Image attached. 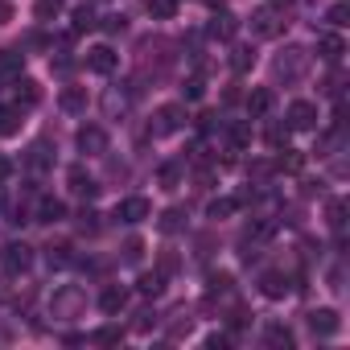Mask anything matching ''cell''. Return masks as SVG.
<instances>
[{
    "mask_svg": "<svg viewBox=\"0 0 350 350\" xmlns=\"http://www.w3.org/2000/svg\"><path fill=\"white\" fill-rule=\"evenodd\" d=\"M305 70H309V54H305L301 46H288V50L276 58V75H280L284 83H297V79H305Z\"/></svg>",
    "mask_w": 350,
    "mask_h": 350,
    "instance_id": "6da1fadb",
    "label": "cell"
},
{
    "mask_svg": "<svg viewBox=\"0 0 350 350\" xmlns=\"http://www.w3.org/2000/svg\"><path fill=\"white\" fill-rule=\"evenodd\" d=\"M83 305H87V297H83V288H75V284L58 288V293H54V301H50L54 317H79V313H83Z\"/></svg>",
    "mask_w": 350,
    "mask_h": 350,
    "instance_id": "7a4b0ae2",
    "label": "cell"
},
{
    "mask_svg": "<svg viewBox=\"0 0 350 350\" xmlns=\"http://www.w3.org/2000/svg\"><path fill=\"white\" fill-rule=\"evenodd\" d=\"M186 124V107L182 103H165L157 111V124H152V136H169V132H178Z\"/></svg>",
    "mask_w": 350,
    "mask_h": 350,
    "instance_id": "3957f363",
    "label": "cell"
},
{
    "mask_svg": "<svg viewBox=\"0 0 350 350\" xmlns=\"http://www.w3.org/2000/svg\"><path fill=\"white\" fill-rule=\"evenodd\" d=\"M116 66H120V54H116L111 46H95V50L87 54V70H91V75H111Z\"/></svg>",
    "mask_w": 350,
    "mask_h": 350,
    "instance_id": "277c9868",
    "label": "cell"
},
{
    "mask_svg": "<svg viewBox=\"0 0 350 350\" xmlns=\"http://www.w3.org/2000/svg\"><path fill=\"white\" fill-rule=\"evenodd\" d=\"M152 215V202L148 198H124L120 206H116V219L120 223H144Z\"/></svg>",
    "mask_w": 350,
    "mask_h": 350,
    "instance_id": "5b68a950",
    "label": "cell"
},
{
    "mask_svg": "<svg viewBox=\"0 0 350 350\" xmlns=\"http://www.w3.org/2000/svg\"><path fill=\"white\" fill-rule=\"evenodd\" d=\"M280 29H284V21H280L276 9H260V13L252 17V33H256V38H276Z\"/></svg>",
    "mask_w": 350,
    "mask_h": 350,
    "instance_id": "8992f818",
    "label": "cell"
},
{
    "mask_svg": "<svg viewBox=\"0 0 350 350\" xmlns=\"http://www.w3.org/2000/svg\"><path fill=\"white\" fill-rule=\"evenodd\" d=\"M313 124H317V107H313L309 99H297V103H288V128L305 132V128H313Z\"/></svg>",
    "mask_w": 350,
    "mask_h": 350,
    "instance_id": "52a82bcc",
    "label": "cell"
},
{
    "mask_svg": "<svg viewBox=\"0 0 350 350\" xmlns=\"http://www.w3.org/2000/svg\"><path fill=\"white\" fill-rule=\"evenodd\" d=\"M79 148H83L87 157H99V152H107V132H103V128H95V124L79 128Z\"/></svg>",
    "mask_w": 350,
    "mask_h": 350,
    "instance_id": "ba28073f",
    "label": "cell"
},
{
    "mask_svg": "<svg viewBox=\"0 0 350 350\" xmlns=\"http://www.w3.org/2000/svg\"><path fill=\"white\" fill-rule=\"evenodd\" d=\"M260 293H264V297H272V301H280V297H288V293H293V284H288V276H284V272H264V276H260Z\"/></svg>",
    "mask_w": 350,
    "mask_h": 350,
    "instance_id": "9c48e42d",
    "label": "cell"
},
{
    "mask_svg": "<svg viewBox=\"0 0 350 350\" xmlns=\"http://www.w3.org/2000/svg\"><path fill=\"white\" fill-rule=\"evenodd\" d=\"M338 325H342V321H338V313H334V309H313V313H309V329H313L317 338L338 334Z\"/></svg>",
    "mask_w": 350,
    "mask_h": 350,
    "instance_id": "30bf717a",
    "label": "cell"
},
{
    "mask_svg": "<svg viewBox=\"0 0 350 350\" xmlns=\"http://www.w3.org/2000/svg\"><path fill=\"white\" fill-rule=\"evenodd\" d=\"M33 264V247H25V243H9L5 247V268L9 272H25Z\"/></svg>",
    "mask_w": 350,
    "mask_h": 350,
    "instance_id": "8fae6325",
    "label": "cell"
},
{
    "mask_svg": "<svg viewBox=\"0 0 350 350\" xmlns=\"http://www.w3.org/2000/svg\"><path fill=\"white\" fill-rule=\"evenodd\" d=\"M272 103H276V95H272L268 87H256V91L247 95V111H252L256 120H260V116H268V111H272Z\"/></svg>",
    "mask_w": 350,
    "mask_h": 350,
    "instance_id": "7c38bea8",
    "label": "cell"
},
{
    "mask_svg": "<svg viewBox=\"0 0 350 350\" xmlns=\"http://www.w3.org/2000/svg\"><path fill=\"white\" fill-rule=\"evenodd\" d=\"M182 178H186V169H182L178 161H169V165H161V173H157V182H161V190H178V186H182Z\"/></svg>",
    "mask_w": 350,
    "mask_h": 350,
    "instance_id": "4fadbf2b",
    "label": "cell"
},
{
    "mask_svg": "<svg viewBox=\"0 0 350 350\" xmlns=\"http://www.w3.org/2000/svg\"><path fill=\"white\" fill-rule=\"evenodd\" d=\"M342 50H346V46H342V38H338V33L317 38V54H321L325 62H338V58H342Z\"/></svg>",
    "mask_w": 350,
    "mask_h": 350,
    "instance_id": "5bb4252c",
    "label": "cell"
},
{
    "mask_svg": "<svg viewBox=\"0 0 350 350\" xmlns=\"http://www.w3.org/2000/svg\"><path fill=\"white\" fill-rule=\"evenodd\" d=\"M252 66H256V50H252V46H235V50H231V70H235V75H247Z\"/></svg>",
    "mask_w": 350,
    "mask_h": 350,
    "instance_id": "9a60e30c",
    "label": "cell"
},
{
    "mask_svg": "<svg viewBox=\"0 0 350 350\" xmlns=\"http://www.w3.org/2000/svg\"><path fill=\"white\" fill-rule=\"evenodd\" d=\"M124 305H128V293H124V288H116V284L103 288V297H99V309H103V313H120Z\"/></svg>",
    "mask_w": 350,
    "mask_h": 350,
    "instance_id": "2e32d148",
    "label": "cell"
},
{
    "mask_svg": "<svg viewBox=\"0 0 350 350\" xmlns=\"http://www.w3.org/2000/svg\"><path fill=\"white\" fill-rule=\"evenodd\" d=\"M235 29H239V21H235L231 13H219V17L211 21V33H215V38H223V42H227V38H235Z\"/></svg>",
    "mask_w": 350,
    "mask_h": 350,
    "instance_id": "e0dca14e",
    "label": "cell"
},
{
    "mask_svg": "<svg viewBox=\"0 0 350 350\" xmlns=\"http://www.w3.org/2000/svg\"><path fill=\"white\" fill-rule=\"evenodd\" d=\"M42 99V87L33 83V79H17V103H25V107H33Z\"/></svg>",
    "mask_w": 350,
    "mask_h": 350,
    "instance_id": "ac0fdd59",
    "label": "cell"
},
{
    "mask_svg": "<svg viewBox=\"0 0 350 350\" xmlns=\"http://www.w3.org/2000/svg\"><path fill=\"white\" fill-rule=\"evenodd\" d=\"M58 103H62V111H83V107H87V91H83V87H66Z\"/></svg>",
    "mask_w": 350,
    "mask_h": 350,
    "instance_id": "d6986e66",
    "label": "cell"
},
{
    "mask_svg": "<svg viewBox=\"0 0 350 350\" xmlns=\"http://www.w3.org/2000/svg\"><path fill=\"white\" fill-rule=\"evenodd\" d=\"M136 288H140L144 297H161V288H165V272H144V276L136 280Z\"/></svg>",
    "mask_w": 350,
    "mask_h": 350,
    "instance_id": "ffe728a7",
    "label": "cell"
},
{
    "mask_svg": "<svg viewBox=\"0 0 350 350\" xmlns=\"http://www.w3.org/2000/svg\"><path fill=\"white\" fill-rule=\"evenodd\" d=\"M148 13L157 21H173V17H178V0H148Z\"/></svg>",
    "mask_w": 350,
    "mask_h": 350,
    "instance_id": "44dd1931",
    "label": "cell"
},
{
    "mask_svg": "<svg viewBox=\"0 0 350 350\" xmlns=\"http://www.w3.org/2000/svg\"><path fill=\"white\" fill-rule=\"evenodd\" d=\"M70 190H75V194H95L99 186H95V182L87 178V173H83V169L75 165V169H70Z\"/></svg>",
    "mask_w": 350,
    "mask_h": 350,
    "instance_id": "7402d4cb",
    "label": "cell"
},
{
    "mask_svg": "<svg viewBox=\"0 0 350 350\" xmlns=\"http://www.w3.org/2000/svg\"><path fill=\"white\" fill-rule=\"evenodd\" d=\"M62 5H66V0H38V5H33V17H38V21H50V17L62 13Z\"/></svg>",
    "mask_w": 350,
    "mask_h": 350,
    "instance_id": "603a6c76",
    "label": "cell"
},
{
    "mask_svg": "<svg viewBox=\"0 0 350 350\" xmlns=\"http://www.w3.org/2000/svg\"><path fill=\"white\" fill-rule=\"evenodd\" d=\"M62 215H66V206H62V202H54V198H46V202H42V211H38V223H58Z\"/></svg>",
    "mask_w": 350,
    "mask_h": 350,
    "instance_id": "cb8c5ba5",
    "label": "cell"
},
{
    "mask_svg": "<svg viewBox=\"0 0 350 350\" xmlns=\"http://www.w3.org/2000/svg\"><path fill=\"white\" fill-rule=\"evenodd\" d=\"M235 211H239V202H235V198H219V202H211V211H206V215H211V219H227V215H235Z\"/></svg>",
    "mask_w": 350,
    "mask_h": 350,
    "instance_id": "d4e9b609",
    "label": "cell"
},
{
    "mask_svg": "<svg viewBox=\"0 0 350 350\" xmlns=\"http://www.w3.org/2000/svg\"><path fill=\"white\" fill-rule=\"evenodd\" d=\"M21 132V111H0V136Z\"/></svg>",
    "mask_w": 350,
    "mask_h": 350,
    "instance_id": "484cf974",
    "label": "cell"
},
{
    "mask_svg": "<svg viewBox=\"0 0 350 350\" xmlns=\"http://www.w3.org/2000/svg\"><path fill=\"white\" fill-rule=\"evenodd\" d=\"M329 227H334V231H342V227H346V202H342V198H334V202H329Z\"/></svg>",
    "mask_w": 350,
    "mask_h": 350,
    "instance_id": "4316f807",
    "label": "cell"
},
{
    "mask_svg": "<svg viewBox=\"0 0 350 350\" xmlns=\"http://www.w3.org/2000/svg\"><path fill=\"white\" fill-rule=\"evenodd\" d=\"M95 342H99V346H116V342H124V329H120V325H103V329L95 334Z\"/></svg>",
    "mask_w": 350,
    "mask_h": 350,
    "instance_id": "83f0119b",
    "label": "cell"
},
{
    "mask_svg": "<svg viewBox=\"0 0 350 350\" xmlns=\"http://www.w3.org/2000/svg\"><path fill=\"white\" fill-rule=\"evenodd\" d=\"M165 235H173V231H182V211H165L161 215V223H157Z\"/></svg>",
    "mask_w": 350,
    "mask_h": 350,
    "instance_id": "f1b7e54d",
    "label": "cell"
},
{
    "mask_svg": "<svg viewBox=\"0 0 350 350\" xmlns=\"http://www.w3.org/2000/svg\"><path fill=\"white\" fill-rule=\"evenodd\" d=\"M95 29V13L91 9H79L75 13V33H91Z\"/></svg>",
    "mask_w": 350,
    "mask_h": 350,
    "instance_id": "f546056e",
    "label": "cell"
},
{
    "mask_svg": "<svg viewBox=\"0 0 350 350\" xmlns=\"http://www.w3.org/2000/svg\"><path fill=\"white\" fill-rule=\"evenodd\" d=\"M268 346H293V329L272 325V329H268Z\"/></svg>",
    "mask_w": 350,
    "mask_h": 350,
    "instance_id": "4dcf8cb0",
    "label": "cell"
},
{
    "mask_svg": "<svg viewBox=\"0 0 350 350\" xmlns=\"http://www.w3.org/2000/svg\"><path fill=\"white\" fill-rule=\"evenodd\" d=\"M346 17H350V9L342 5V0H338V5H329V25H338V29H342V25H346Z\"/></svg>",
    "mask_w": 350,
    "mask_h": 350,
    "instance_id": "1f68e13d",
    "label": "cell"
},
{
    "mask_svg": "<svg viewBox=\"0 0 350 350\" xmlns=\"http://www.w3.org/2000/svg\"><path fill=\"white\" fill-rule=\"evenodd\" d=\"M0 70H21V54L17 50H5V54H0Z\"/></svg>",
    "mask_w": 350,
    "mask_h": 350,
    "instance_id": "d6a6232c",
    "label": "cell"
},
{
    "mask_svg": "<svg viewBox=\"0 0 350 350\" xmlns=\"http://www.w3.org/2000/svg\"><path fill=\"white\" fill-rule=\"evenodd\" d=\"M182 95H186V99H202V95H206V87H202V79H190V83L182 87Z\"/></svg>",
    "mask_w": 350,
    "mask_h": 350,
    "instance_id": "836d02e7",
    "label": "cell"
},
{
    "mask_svg": "<svg viewBox=\"0 0 350 350\" xmlns=\"http://www.w3.org/2000/svg\"><path fill=\"white\" fill-rule=\"evenodd\" d=\"M227 288H231V276L227 272H215L211 276V293H227Z\"/></svg>",
    "mask_w": 350,
    "mask_h": 350,
    "instance_id": "e575fe53",
    "label": "cell"
},
{
    "mask_svg": "<svg viewBox=\"0 0 350 350\" xmlns=\"http://www.w3.org/2000/svg\"><path fill=\"white\" fill-rule=\"evenodd\" d=\"M140 252H144L140 239H128V243H124V256H128V260H140Z\"/></svg>",
    "mask_w": 350,
    "mask_h": 350,
    "instance_id": "d590c367",
    "label": "cell"
},
{
    "mask_svg": "<svg viewBox=\"0 0 350 350\" xmlns=\"http://www.w3.org/2000/svg\"><path fill=\"white\" fill-rule=\"evenodd\" d=\"M276 169H301V157H297V152H288V157H280V161H276Z\"/></svg>",
    "mask_w": 350,
    "mask_h": 350,
    "instance_id": "8d00e7d4",
    "label": "cell"
},
{
    "mask_svg": "<svg viewBox=\"0 0 350 350\" xmlns=\"http://www.w3.org/2000/svg\"><path fill=\"white\" fill-rule=\"evenodd\" d=\"M173 268H178V256L165 252V256H161V272H173Z\"/></svg>",
    "mask_w": 350,
    "mask_h": 350,
    "instance_id": "74e56055",
    "label": "cell"
},
{
    "mask_svg": "<svg viewBox=\"0 0 350 350\" xmlns=\"http://www.w3.org/2000/svg\"><path fill=\"white\" fill-rule=\"evenodd\" d=\"M206 346H211V350H223V346H227V334H211Z\"/></svg>",
    "mask_w": 350,
    "mask_h": 350,
    "instance_id": "f35d334b",
    "label": "cell"
},
{
    "mask_svg": "<svg viewBox=\"0 0 350 350\" xmlns=\"http://www.w3.org/2000/svg\"><path fill=\"white\" fill-rule=\"evenodd\" d=\"M9 169H13V165H9L5 157H0V182H5V178H9Z\"/></svg>",
    "mask_w": 350,
    "mask_h": 350,
    "instance_id": "ab89813d",
    "label": "cell"
},
{
    "mask_svg": "<svg viewBox=\"0 0 350 350\" xmlns=\"http://www.w3.org/2000/svg\"><path fill=\"white\" fill-rule=\"evenodd\" d=\"M9 17H13V9H9V5H0V21H9Z\"/></svg>",
    "mask_w": 350,
    "mask_h": 350,
    "instance_id": "60d3db41",
    "label": "cell"
},
{
    "mask_svg": "<svg viewBox=\"0 0 350 350\" xmlns=\"http://www.w3.org/2000/svg\"><path fill=\"white\" fill-rule=\"evenodd\" d=\"M95 5H103V0H95Z\"/></svg>",
    "mask_w": 350,
    "mask_h": 350,
    "instance_id": "b9f144b4",
    "label": "cell"
}]
</instances>
